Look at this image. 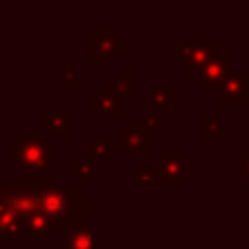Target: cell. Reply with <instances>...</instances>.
<instances>
[{"label": "cell", "instance_id": "cell-1", "mask_svg": "<svg viewBox=\"0 0 249 249\" xmlns=\"http://www.w3.org/2000/svg\"><path fill=\"white\" fill-rule=\"evenodd\" d=\"M37 210L53 222L56 231L64 233L66 230L88 222V218L97 212V204L91 202L80 187L64 185L60 177L39 175Z\"/></svg>", "mask_w": 249, "mask_h": 249}, {"label": "cell", "instance_id": "cell-2", "mask_svg": "<svg viewBox=\"0 0 249 249\" xmlns=\"http://www.w3.org/2000/svg\"><path fill=\"white\" fill-rule=\"evenodd\" d=\"M16 148L8 152V158L14 160L27 175H45L51 167V152L54 148L53 140H47L45 132H18Z\"/></svg>", "mask_w": 249, "mask_h": 249}, {"label": "cell", "instance_id": "cell-3", "mask_svg": "<svg viewBox=\"0 0 249 249\" xmlns=\"http://www.w3.org/2000/svg\"><path fill=\"white\" fill-rule=\"evenodd\" d=\"M222 45L214 41L212 35H187L185 41L177 47L175 58L183 62L185 70L198 72L204 68L214 56L222 54Z\"/></svg>", "mask_w": 249, "mask_h": 249}, {"label": "cell", "instance_id": "cell-4", "mask_svg": "<svg viewBox=\"0 0 249 249\" xmlns=\"http://www.w3.org/2000/svg\"><path fill=\"white\" fill-rule=\"evenodd\" d=\"M124 51V39L113 25H97L88 37L89 62H113Z\"/></svg>", "mask_w": 249, "mask_h": 249}, {"label": "cell", "instance_id": "cell-5", "mask_svg": "<svg viewBox=\"0 0 249 249\" xmlns=\"http://www.w3.org/2000/svg\"><path fill=\"white\" fill-rule=\"evenodd\" d=\"M247 82L243 70L231 72L218 88L212 89V97L218 99L224 107H245L247 105Z\"/></svg>", "mask_w": 249, "mask_h": 249}, {"label": "cell", "instance_id": "cell-6", "mask_svg": "<svg viewBox=\"0 0 249 249\" xmlns=\"http://www.w3.org/2000/svg\"><path fill=\"white\" fill-rule=\"evenodd\" d=\"M160 173L163 187H179L187 183V152L185 150H160Z\"/></svg>", "mask_w": 249, "mask_h": 249}, {"label": "cell", "instance_id": "cell-7", "mask_svg": "<svg viewBox=\"0 0 249 249\" xmlns=\"http://www.w3.org/2000/svg\"><path fill=\"white\" fill-rule=\"evenodd\" d=\"M113 140L119 150H130L134 160H140L142 154L152 148L150 132H146L142 124H136V123H126L123 130L115 132Z\"/></svg>", "mask_w": 249, "mask_h": 249}, {"label": "cell", "instance_id": "cell-8", "mask_svg": "<svg viewBox=\"0 0 249 249\" xmlns=\"http://www.w3.org/2000/svg\"><path fill=\"white\" fill-rule=\"evenodd\" d=\"M230 66H231V54L230 53H222V54L214 56L204 68L195 72V88L196 89H202V88L214 89V88H218L231 74Z\"/></svg>", "mask_w": 249, "mask_h": 249}, {"label": "cell", "instance_id": "cell-9", "mask_svg": "<svg viewBox=\"0 0 249 249\" xmlns=\"http://www.w3.org/2000/svg\"><path fill=\"white\" fill-rule=\"evenodd\" d=\"M88 105L91 109H95L99 115H105V117H119V115L124 113V99L111 93L105 86L97 88L93 91V95L88 97Z\"/></svg>", "mask_w": 249, "mask_h": 249}, {"label": "cell", "instance_id": "cell-10", "mask_svg": "<svg viewBox=\"0 0 249 249\" xmlns=\"http://www.w3.org/2000/svg\"><path fill=\"white\" fill-rule=\"evenodd\" d=\"M62 249H97V230L88 222L78 224L62 233Z\"/></svg>", "mask_w": 249, "mask_h": 249}, {"label": "cell", "instance_id": "cell-11", "mask_svg": "<svg viewBox=\"0 0 249 249\" xmlns=\"http://www.w3.org/2000/svg\"><path fill=\"white\" fill-rule=\"evenodd\" d=\"M19 216L23 218L27 239H53L54 237L56 230H54L53 222L39 210H33L29 214H19Z\"/></svg>", "mask_w": 249, "mask_h": 249}, {"label": "cell", "instance_id": "cell-12", "mask_svg": "<svg viewBox=\"0 0 249 249\" xmlns=\"http://www.w3.org/2000/svg\"><path fill=\"white\" fill-rule=\"evenodd\" d=\"M0 233L12 239H27L23 218L16 210L0 206Z\"/></svg>", "mask_w": 249, "mask_h": 249}, {"label": "cell", "instance_id": "cell-13", "mask_svg": "<svg viewBox=\"0 0 249 249\" xmlns=\"http://www.w3.org/2000/svg\"><path fill=\"white\" fill-rule=\"evenodd\" d=\"M177 105V89L175 88H152L150 89V111L163 117Z\"/></svg>", "mask_w": 249, "mask_h": 249}, {"label": "cell", "instance_id": "cell-14", "mask_svg": "<svg viewBox=\"0 0 249 249\" xmlns=\"http://www.w3.org/2000/svg\"><path fill=\"white\" fill-rule=\"evenodd\" d=\"M132 78H134V72L132 70H117L113 74V78H107L105 80V88L111 93H115L117 97H121V99H130L134 95Z\"/></svg>", "mask_w": 249, "mask_h": 249}, {"label": "cell", "instance_id": "cell-15", "mask_svg": "<svg viewBox=\"0 0 249 249\" xmlns=\"http://www.w3.org/2000/svg\"><path fill=\"white\" fill-rule=\"evenodd\" d=\"M43 130L49 134H68L72 130V117L64 113L60 105H54L53 111L43 119Z\"/></svg>", "mask_w": 249, "mask_h": 249}, {"label": "cell", "instance_id": "cell-16", "mask_svg": "<svg viewBox=\"0 0 249 249\" xmlns=\"http://www.w3.org/2000/svg\"><path fill=\"white\" fill-rule=\"evenodd\" d=\"M117 144L115 140H109V136L105 132H97L95 138L91 140L89 144V150H88V158L89 160H95V161H101V160H115L117 158Z\"/></svg>", "mask_w": 249, "mask_h": 249}, {"label": "cell", "instance_id": "cell-17", "mask_svg": "<svg viewBox=\"0 0 249 249\" xmlns=\"http://www.w3.org/2000/svg\"><path fill=\"white\" fill-rule=\"evenodd\" d=\"M97 173V161L89 158H72L70 160V177L78 179V185L86 187Z\"/></svg>", "mask_w": 249, "mask_h": 249}, {"label": "cell", "instance_id": "cell-18", "mask_svg": "<svg viewBox=\"0 0 249 249\" xmlns=\"http://www.w3.org/2000/svg\"><path fill=\"white\" fill-rule=\"evenodd\" d=\"M132 185L134 187H163L160 167H134Z\"/></svg>", "mask_w": 249, "mask_h": 249}, {"label": "cell", "instance_id": "cell-19", "mask_svg": "<svg viewBox=\"0 0 249 249\" xmlns=\"http://www.w3.org/2000/svg\"><path fill=\"white\" fill-rule=\"evenodd\" d=\"M80 62L78 60H66L60 64V86L64 89H78L80 88Z\"/></svg>", "mask_w": 249, "mask_h": 249}, {"label": "cell", "instance_id": "cell-20", "mask_svg": "<svg viewBox=\"0 0 249 249\" xmlns=\"http://www.w3.org/2000/svg\"><path fill=\"white\" fill-rule=\"evenodd\" d=\"M202 136L206 142H220L222 140V115L206 113L202 117Z\"/></svg>", "mask_w": 249, "mask_h": 249}, {"label": "cell", "instance_id": "cell-21", "mask_svg": "<svg viewBox=\"0 0 249 249\" xmlns=\"http://www.w3.org/2000/svg\"><path fill=\"white\" fill-rule=\"evenodd\" d=\"M140 124H142V128L146 130V132H154V130H160V126H161V117L160 115H156V113H144L142 115V121H140Z\"/></svg>", "mask_w": 249, "mask_h": 249}, {"label": "cell", "instance_id": "cell-22", "mask_svg": "<svg viewBox=\"0 0 249 249\" xmlns=\"http://www.w3.org/2000/svg\"><path fill=\"white\" fill-rule=\"evenodd\" d=\"M237 175L247 181L249 185V150L237 152Z\"/></svg>", "mask_w": 249, "mask_h": 249}, {"label": "cell", "instance_id": "cell-23", "mask_svg": "<svg viewBox=\"0 0 249 249\" xmlns=\"http://www.w3.org/2000/svg\"><path fill=\"white\" fill-rule=\"evenodd\" d=\"M243 72H245V76L249 78V62H247V66H245V70H243Z\"/></svg>", "mask_w": 249, "mask_h": 249}]
</instances>
